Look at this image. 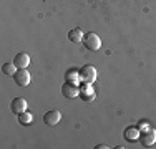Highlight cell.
I'll list each match as a JSON object with an SVG mask.
<instances>
[{
	"label": "cell",
	"instance_id": "obj_16",
	"mask_svg": "<svg viewBox=\"0 0 156 149\" xmlns=\"http://www.w3.org/2000/svg\"><path fill=\"white\" fill-rule=\"evenodd\" d=\"M140 128H141V129H146V128H148V124H146V123L141 121V123H140Z\"/></svg>",
	"mask_w": 156,
	"mask_h": 149
},
{
	"label": "cell",
	"instance_id": "obj_10",
	"mask_svg": "<svg viewBox=\"0 0 156 149\" xmlns=\"http://www.w3.org/2000/svg\"><path fill=\"white\" fill-rule=\"evenodd\" d=\"M65 81L78 85V81H80V70H76V68H68V70L65 71Z\"/></svg>",
	"mask_w": 156,
	"mask_h": 149
},
{
	"label": "cell",
	"instance_id": "obj_2",
	"mask_svg": "<svg viewBox=\"0 0 156 149\" xmlns=\"http://www.w3.org/2000/svg\"><path fill=\"white\" fill-rule=\"evenodd\" d=\"M96 80V70L93 65H85L80 68V81L91 85Z\"/></svg>",
	"mask_w": 156,
	"mask_h": 149
},
{
	"label": "cell",
	"instance_id": "obj_13",
	"mask_svg": "<svg viewBox=\"0 0 156 149\" xmlns=\"http://www.w3.org/2000/svg\"><path fill=\"white\" fill-rule=\"evenodd\" d=\"M32 121H33V116L28 111H23L22 114H18V123H20V124L28 126V124H32Z\"/></svg>",
	"mask_w": 156,
	"mask_h": 149
},
{
	"label": "cell",
	"instance_id": "obj_5",
	"mask_svg": "<svg viewBox=\"0 0 156 149\" xmlns=\"http://www.w3.org/2000/svg\"><path fill=\"white\" fill-rule=\"evenodd\" d=\"M140 141L144 147H150L156 143V131L153 129H146V131L140 133Z\"/></svg>",
	"mask_w": 156,
	"mask_h": 149
},
{
	"label": "cell",
	"instance_id": "obj_12",
	"mask_svg": "<svg viewBox=\"0 0 156 149\" xmlns=\"http://www.w3.org/2000/svg\"><path fill=\"white\" fill-rule=\"evenodd\" d=\"M140 137V131H138V128H126V131H125V139L126 141H135V139H138Z\"/></svg>",
	"mask_w": 156,
	"mask_h": 149
},
{
	"label": "cell",
	"instance_id": "obj_11",
	"mask_svg": "<svg viewBox=\"0 0 156 149\" xmlns=\"http://www.w3.org/2000/svg\"><path fill=\"white\" fill-rule=\"evenodd\" d=\"M83 32H81L80 28H73V30H70L68 32V40L70 42H73V43H80V42H83Z\"/></svg>",
	"mask_w": 156,
	"mask_h": 149
},
{
	"label": "cell",
	"instance_id": "obj_7",
	"mask_svg": "<svg viewBox=\"0 0 156 149\" xmlns=\"http://www.w3.org/2000/svg\"><path fill=\"white\" fill-rule=\"evenodd\" d=\"M10 111L13 114H22L23 111H27V101L23 98H13L12 103H10Z\"/></svg>",
	"mask_w": 156,
	"mask_h": 149
},
{
	"label": "cell",
	"instance_id": "obj_4",
	"mask_svg": "<svg viewBox=\"0 0 156 149\" xmlns=\"http://www.w3.org/2000/svg\"><path fill=\"white\" fill-rule=\"evenodd\" d=\"M62 95L65 96V98H76L78 95H80V88L76 86L75 83H68V81H65V83L62 85Z\"/></svg>",
	"mask_w": 156,
	"mask_h": 149
},
{
	"label": "cell",
	"instance_id": "obj_6",
	"mask_svg": "<svg viewBox=\"0 0 156 149\" xmlns=\"http://www.w3.org/2000/svg\"><path fill=\"white\" fill-rule=\"evenodd\" d=\"M60 119H62V114H60V111H57V109H50V111H47V113L43 114V123H45L47 126L58 124Z\"/></svg>",
	"mask_w": 156,
	"mask_h": 149
},
{
	"label": "cell",
	"instance_id": "obj_14",
	"mask_svg": "<svg viewBox=\"0 0 156 149\" xmlns=\"http://www.w3.org/2000/svg\"><path fill=\"white\" fill-rule=\"evenodd\" d=\"M17 70H18V68H17L15 65H13V63H5V65L2 66V73L7 74V76H13Z\"/></svg>",
	"mask_w": 156,
	"mask_h": 149
},
{
	"label": "cell",
	"instance_id": "obj_9",
	"mask_svg": "<svg viewBox=\"0 0 156 149\" xmlns=\"http://www.w3.org/2000/svg\"><path fill=\"white\" fill-rule=\"evenodd\" d=\"M13 65L17 66V68H27L28 65H30V57H28L27 53H17L15 58H13Z\"/></svg>",
	"mask_w": 156,
	"mask_h": 149
},
{
	"label": "cell",
	"instance_id": "obj_8",
	"mask_svg": "<svg viewBox=\"0 0 156 149\" xmlns=\"http://www.w3.org/2000/svg\"><path fill=\"white\" fill-rule=\"evenodd\" d=\"M80 96L81 99H83L85 103H90V101H93L95 99V91H93V88H91V85H88V83H83V86L80 88Z\"/></svg>",
	"mask_w": 156,
	"mask_h": 149
},
{
	"label": "cell",
	"instance_id": "obj_3",
	"mask_svg": "<svg viewBox=\"0 0 156 149\" xmlns=\"http://www.w3.org/2000/svg\"><path fill=\"white\" fill-rule=\"evenodd\" d=\"M13 80L18 86H27L30 83V73H28L27 68H18L15 74H13Z\"/></svg>",
	"mask_w": 156,
	"mask_h": 149
},
{
	"label": "cell",
	"instance_id": "obj_15",
	"mask_svg": "<svg viewBox=\"0 0 156 149\" xmlns=\"http://www.w3.org/2000/svg\"><path fill=\"white\" fill-rule=\"evenodd\" d=\"M105 147H108L106 144H98V146H95V149H105Z\"/></svg>",
	"mask_w": 156,
	"mask_h": 149
},
{
	"label": "cell",
	"instance_id": "obj_1",
	"mask_svg": "<svg viewBox=\"0 0 156 149\" xmlns=\"http://www.w3.org/2000/svg\"><path fill=\"white\" fill-rule=\"evenodd\" d=\"M83 45H85V48H87V50L96 51V50H100V47H101V40H100V36L96 35V33L90 32L88 35L83 36Z\"/></svg>",
	"mask_w": 156,
	"mask_h": 149
}]
</instances>
